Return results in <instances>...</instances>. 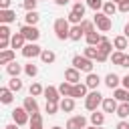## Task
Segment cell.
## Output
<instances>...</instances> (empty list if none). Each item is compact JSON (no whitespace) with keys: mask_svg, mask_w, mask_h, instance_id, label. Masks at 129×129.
<instances>
[{"mask_svg":"<svg viewBox=\"0 0 129 129\" xmlns=\"http://www.w3.org/2000/svg\"><path fill=\"white\" fill-rule=\"evenodd\" d=\"M54 32H56V38H58V40L69 38V34H71L69 20H67V18H56V20H54Z\"/></svg>","mask_w":129,"mask_h":129,"instance_id":"obj_1","label":"cell"},{"mask_svg":"<svg viewBox=\"0 0 129 129\" xmlns=\"http://www.w3.org/2000/svg\"><path fill=\"white\" fill-rule=\"evenodd\" d=\"M103 105V95L99 91H91L87 97H85V107L87 111H97V107Z\"/></svg>","mask_w":129,"mask_h":129,"instance_id":"obj_2","label":"cell"},{"mask_svg":"<svg viewBox=\"0 0 129 129\" xmlns=\"http://www.w3.org/2000/svg\"><path fill=\"white\" fill-rule=\"evenodd\" d=\"M73 67H75L77 71H85L87 75H89V73H93V60H91V58H87V56H81V54L73 56Z\"/></svg>","mask_w":129,"mask_h":129,"instance_id":"obj_3","label":"cell"},{"mask_svg":"<svg viewBox=\"0 0 129 129\" xmlns=\"http://www.w3.org/2000/svg\"><path fill=\"white\" fill-rule=\"evenodd\" d=\"M12 119H14L16 125H26V123H30V113L24 107H16L12 111Z\"/></svg>","mask_w":129,"mask_h":129,"instance_id":"obj_4","label":"cell"},{"mask_svg":"<svg viewBox=\"0 0 129 129\" xmlns=\"http://www.w3.org/2000/svg\"><path fill=\"white\" fill-rule=\"evenodd\" d=\"M20 32H22V36H24L28 42H36V40L40 38V30H38L36 26H28V24H24V26L20 28Z\"/></svg>","mask_w":129,"mask_h":129,"instance_id":"obj_5","label":"cell"},{"mask_svg":"<svg viewBox=\"0 0 129 129\" xmlns=\"http://www.w3.org/2000/svg\"><path fill=\"white\" fill-rule=\"evenodd\" d=\"M95 24H97V28H99L101 32H107V30H111V26H113V22H111V18H109L107 14H95Z\"/></svg>","mask_w":129,"mask_h":129,"instance_id":"obj_6","label":"cell"},{"mask_svg":"<svg viewBox=\"0 0 129 129\" xmlns=\"http://www.w3.org/2000/svg\"><path fill=\"white\" fill-rule=\"evenodd\" d=\"M42 54V48L36 44V42H28L24 48H22V56L24 58H34V56H40Z\"/></svg>","mask_w":129,"mask_h":129,"instance_id":"obj_7","label":"cell"},{"mask_svg":"<svg viewBox=\"0 0 129 129\" xmlns=\"http://www.w3.org/2000/svg\"><path fill=\"white\" fill-rule=\"evenodd\" d=\"M87 127V119L83 115H75L67 121V129H85Z\"/></svg>","mask_w":129,"mask_h":129,"instance_id":"obj_8","label":"cell"},{"mask_svg":"<svg viewBox=\"0 0 129 129\" xmlns=\"http://www.w3.org/2000/svg\"><path fill=\"white\" fill-rule=\"evenodd\" d=\"M64 81L71 83V85H77V83H81V73H79L75 67H71V69L64 71Z\"/></svg>","mask_w":129,"mask_h":129,"instance_id":"obj_9","label":"cell"},{"mask_svg":"<svg viewBox=\"0 0 129 129\" xmlns=\"http://www.w3.org/2000/svg\"><path fill=\"white\" fill-rule=\"evenodd\" d=\"M44 97H46V101H52V103H60L58 99H60V93H58V89L56 87H46L44 89Z\"/></svg>","mask_w":129,"mask_h":129,"instance_id":"obj_10","label":"cell"},{"mask_svg":"<svg viewBox=\"0 0 129 129\" xmlns=\"http://www.w3.org/2000/svg\"><path fill=\"white\" fill-rule=\"evenodd\" d=\"M117 99L115 97H107V99H103V111L105 113H117Z\"/></svg>","mask_w":129,"mask_h":129,"instance_id":"obj_11","label":"cell"},{"mask_svg":"<svg viewBox=\"0 0 129 129\" xmlns=\"http://www.w3.org/2000/svg\"><path fill=\"white\" fill-rule=\"evenodd\" d=\"M24 42H26V38L22 36V32H14L12 38H10V46H12V48H24V46H26Z\"/></svg>","mask_w":129,"mask_h":129,"instance_id":"obj_12","label":"cell"},{"mask_svg":"<svg viewBox=\"0 0 129 129\" xmlns=\"http://www.w3.org/2000/svg\"><path fill=\"white\" fill-rule=\"evenodd\" d=\"M30 115H34V113H38V103H36V99L34 97H26L24 99V105H22Z\"/></svg>","mask_w":129,"mask_h":129,"instance_id":"obj_13","label":"cell"},{"mask_svg":"<svg viewBox=\"0 0 129 129\" xmlns=\"http://www.w3.org/2000/svg\"><path fill=\"white\" fill-rule=\"evenodd\" d=\"M85 38H87V44L89 46H99L101 44V40H103V36L95 30V32H89V34H85Z\"/></svg>","mask_w":129,"mask_h":129,"instance_id":"obj_14","label":"cell"},{"mask_svg":"<svg viewBox=\"0 0 129 129\" xmlns=\"http://www.w3.org/2000/svg\"><path fill=\"white\" fill-rule=\"evenodd\" d=\"M113 46L117 48V50H125V48H129V42H127V36L125 34H121V36H115L113 38Z\"/></svg>","mask_w":129,"mask_h":129,"instance_id":"obj_15","label":"cell"},{"mask_svg":"<svg viewBox=\"0 0 129 129\" xmlns=\"http://www.w3.org/2000/svg\"><path fill=\"white\" fill-rule=\"evenodd\" d=\"M99 83H101V79H99V75H97V73H89V75H87V81H85V85H87L89 89L97 91Z\"/></svg>","mask_w":129,"mask_h":129,"instance_id":"obj_16","label":"cell"},{"mask_svg":"<svg viewBox=\"0 0 129 129\" xmlns=\"http://www.w3.org/2000/svg\"><path fill=\"white\" fill-rule=\"evenodd\" d=\"M58 107H60V111H64V113H71V111L75 109V99H73V97H64V99H60Z\"/></svg>","mask_w":129,"mask_h":129,"instance_id":"obj_17","label":"cell"},{"mask_svg":"<svg viewBox=\"0 0 129 129\" xmlns=\"http://www.w3.org/2000/svg\"><path fill=\"white\" fill-rule=\"evenodd\" d=\"M14 20H16V12H12V10H0V22L2 24H10Z\"/></svg>","mask_w":129,"mask_h":129,"instance_id":"obj_18","label":"cell"},{"mask_svg":"<svg viewBox=\"0 0 129 129\" xmlns=\"http://www.w3.org/2000/svg\"><path fill=\"white\" fill-rule=\"evenodd\" d=\"M119 83H121V79H119L115 73H109V75L105 77V85H107L109 89H119Z\"/></svg>","mask_w":129,"mask_h":129,"instance_id":"obj_19","label":"cell"},{"mask_svg":"<svg viewBox=\"0 0 129 129\" xmlns=\"http://www.w3.org/2000/svg\"><path fill=\"white\" fill-rule=\"evenodd\" d=\"M87 85H83V83H77L75 87H73V99H79V97H87Z\"/></svg>","mask_w":129,"mask_h":129,"instance_id":"obj_20","label":"cell"},{"mask_svg":"<svg viewBox=\"0 0 129 129\" xmlns=\"http://www.w3.org/2000/svg\"><path fill=\"white\" fill-rule=\"evenodd\" d=\"M40 20V16H38V12L36 10H32V12H26V16H24V24H28V26H36V22Z\"/></svg>","mask_w":129,"mask_h":129,"instance_id":"obj_21","label":"cell"},{"mask_svg":"<svg viewBox=\"0 0 129 129\" xmlns=\"http://www.w3.org/2000/svg\"><path fill=\"white\" fill-rule=\"evenodd\" d=\"M6 73H8L10 77H18V75L22 73V67H20L16 60H12L10 64H6Z\"/></svg>","mask_w":129,"mask_h":129,"instance_id":"obj_22","label":"cell"},{"mask_svg":"<svg viewBox=\"0 0 129 129\" xmlns=\"http://www.w3.org/2000/svg\"><path fill=\"white\" fill-rule=\"evenodd\" d=\"M12 99H14L12 91H10L8 87H2V89H0V101H2L4 105H8V103H12Z\"/></svg>","mask_w":129,"mask_h":129,"instance_id":"obj_23","label":"cell"},{"mask_svg":"<svg viewBox=\"0 0 129 129\" xmlns=\"http://www.w3.org/2000/svg\"><path fill=\"white\" fill-rule=\"evenodd\" d=\"M113 97L121 103H129V91L127 89H115L113 91Z\"/></svg>","mask_w":129,"mask_h":129,"instance_id":"obj_24","label":"cell"},{"mask_svg":"<svg viewBox=\"0 0 129 129\" xmlns=\"http://www.w3.org/2000/svg\"><path fill=\"white\" fill-rule=\"evenodd\" d=\"M30 129H44L42 127V115L40 113H34V115H30Z\"/></svg>","mask_w":129,"mask_h":129,"instance_id":"obj_25","label":"cell"},{"mask_svg":"<svg viewBox=\"0 0 129 129\" xmlns=\"http://www.w3.org/2000/svg\"><path fill=\"white\" fill-rule=\"evenodd\" d=\"M12 60H14V50L8 48V50H2L0 52V64H10Z\"/></svg>","mask_w":129,"mask_h":129,"instance_id":"obj_26","label":"cell"},{"mask_svg":"<svg viewBox=\"0 0 129 129\" xmlns=\"http://www.w3.org/2000/svg\"><path fill=\"white\" fill-rule=\"evenodd\" d=\"M73 87H75V85H71V83L64 81V83L58 85V93H60L62 97H73Z\"/></svg>","mask_w":129,"mask_h":129,"instance_id":"obj_27","label":"cell"},{"mask_svg":"<svg viewBox=\"0 0 129 129\" xmlns=\"http://www.w3.org/2000/svg\"><path fill=\"white\" fill-rule=\"evenodd\" d=\"M91 123H93V127H101L105 123V115L99 113V111H93L91 113Z\"/></svg>","mask_w":129,"mask_h":129,"instance_id":"obj_28","label":"cell"},{"mask_svg":"<svg viewBox=\"0 0 129 129\" xmlns=\"http://www.w3.org/2000/svg\"><path fill=\"white\" fill-rule=\"evenodd\" d=\"M117 10H119V6H117L115 2H111V0L103 4V14H107V16H113V14L117 12Z\"/></svg>","mask_w":129,"mask_h":129,"instance_id":"obj_29","label":"cell"},{"mask_svg":"<svg viewBox=\"0 0 129 129\" xmlns=\"http://www.w3.org/2000/svg\"><path fill=\"white\" fill-rule=\"evenodd\" d=\"M83 34H85V32H83L81 24H75V26H71V34H69V38H71V40H81Z\"/></svg>","mask_w":129,"mask_h":129,"instance_id":"obj_30","label":"cell"},{"mask_svg":"<svg viewBox=\"0 0 129 129\" xmlns=\"http://www.w3.org/2000/svg\"><path fill=\"white\" fill-rule=\"evenodd\" d=\"M97 48H99V52H103V54H107V56H109V52L113 50V44H111V40H109V38H103V40H101V44H99Z\"/></svg>","mask_w":129,"mask_h":129,"instance_id":"obj_31","label":"cell"},{"mask_svg":"<svg viewBox=\"0 0 129 129\" xmlns=\"http://www.w3.org/2000/svg\"><path fill=\"white\" fill-rule=\"evenodd\" d=\"M8 89H10L12 93H18V91H22V81H20L18 77H12V79L8 81Z\"/></svg>","mask_w":129,"mask_h":129,"instance_id":"obj_32","label":"cell"},{"mask_svg":"<svg viewBox=\"0 0 129 129\" xmlns=\"http://www.w3.org/2000/svg\"><path fill=\"white\" fill-rule=\"evenodd\" d=\"M123 60H125V54H123L121 50H115V52H111V62H113V64H117V67H123Z\"/></svg>","mask_w":129,"mask_h":129,"instance_id":"obj_33","label":"cell"},{"mask_svg":"<svg viewBox=\"0 0 129 129\" xmlns=\"http://www.w3.org/2000/svg\"><path fill=\"white\" fill-rule=\"evenodd\" d=\"M54 58H56V54L52 52V50H42V54H40V60L42 62H46V64H50V62H54Z\"/></svg>","mask_w":129,"mask_h":129,"instance_id":"obj_34","label":"cell"},{"mask_svg":"<svg viewBox=\"0 0 129 129\" xmlns=\"http://www.w3.org/2000/svg\"><path fill=\"white\" fill-rule=\"evenodd\" d=\"M97 54H99V48H97V46H87L83 56H87V58H91V60H97Z\"/></svg>","mask_w":129,"mask_h":129,"instance_id":"obj_35","label":"cell"},{"mask_svg":"<svg viewBox=\"0 0 129 129\" xmlns=\"http://www.w3.org/2000/svg\"><path fill=\"white\" fill-rule=\"evenodd\" d=\"M117 115H119L121 119L129 117V103H121V105L117 107Z\"/></svg>","mask_w":129,"mask_h":129,"instance_id":"obj_36","label":"cell"},{"mask_svg":"<svg viewBox=\"0 0 129 129\" xmlns=\"http://www.w3.org/2000/svg\"><path fill=\"white\" fill-rule=\"evenodd\" d=\"M81 28H83V32H85V34L95 32V22H91V20H83V22H81Z\"/></svg>","mask_w":129,"mask_h":129,"instance_id":"obj_37","label":"cell"},{"mask_svg":"<svg viewBox=\"0 0 129 129\" xmlns=\"http://www.w3.org/2000/svg\"><path fill=\"white\" fill-rule=\"evenodd\" d=\"M44 93V89L38 85V83H32L30 85V97H38V95H42Z\"/></svg>","mask_w":129,"mask_h":129,"instance_id":"obj_38","label":"cell"},{"mask_svg":"<svg viewBox=\"0 0 129 129\" xmlns=\"http://www.w3.org/2000/svg\"><path fill=\"white\" fill-rule=\"evenodd\" d=\"M71 12H75V14H79V16H85V4H83V2H75Z\"/></svg>","mask_w":129,"mask_h":129,"instance_id":"obj_39","label":"cell"},{"mask_svg":"<svg viewBox=\"0 0 129 129\" xmlns=\"http://www.w3.org/2000/svg\"><path fill=\"white\" fill-rule=\"evenodd\" d=\"M24 73H26L28 77H36V75H38V69H36V64H32V62H30V64H26V67H24Z\"/></svg>","mask_w":129,"mask_h":129,"instance_id":"obj_40","label":"cell"},{"mask_svg":"<svg viewBox=\"0 0 129 129\" xmlns=\"http://www.w3.org/2000/svg\"><path fill=\"white\" fill-rule=\"evenodd\" d=\"M60 107H58V103H52V101H46V113L48 115H54L56 111H58Z\"/></svg>","mask_w":129,"mask_h":129,"instance_id":"obj_41","label":"cell"},{"mask_svg":"<svg viewBox=\"0 0 129 129\" xmlns=\"http://www.w3.org/2000/svg\"><path fill=\"white\" fill-rule=\"evenodd\" d=\"M36 2H38V0H24L22 6H24L26 12H32V10H36Z\"/></svg>","mask_w":129,"mask_h":129,"instance_id":"obj_42","label":"cell"},{"mask_svg":"<svg viewBox=\"0 0 129 129\" xmlns=\"http://www.w3.org/2000/svg\"><path fill=\"white\" fill-rule=\"evenodd\" d=\"M103 4H105L103 0H87V6H89V8H93L95 12H97L99 8H103Z\"/></svg>","mask_w":129,"mask_h":129,"instance_id":"obj_43","label":"cell"},{"mask_svg":"<svg viewBox=\"0 0 129 129\" xmlns=\"http://www.w3.org/2000/svg\"><path fill=\"white\" fill-rule=\"evenodd\" d=\"M4 38H12L10 28H8L6 24H2V26H0V40H4Z\"/></svg>","mask_w":129,"mask_h":129,"instance_id":"obj_44","label":"cell"},{"mask_svg":"<svg viewBox=\"0 0 129 129\" xmlns=\"http://www.w3.org/2000/svg\"><path fill=\"white\" fill-rule=\"evenodd\" d=\"M10 6V0H0V10H8Z\"/></svg>","mask_w":129,"mask_h":129,"instance_id":"obj_45","label":"cell"},{"mask_svg":"<svg viewBox=\"0 0 129 129\" xmlns=\"http://www.w3.org/2000/svg\"><path fill=\"white\" fill-rule=\"evenodd\" d=\"M121 83H123V89H127V91H129V75H125V77L121 79Z\"/></svg>","mask_w":129,"mask_h":129,"instance_id":"obj_46","label":"cell"},{"mask_svg":"<svg viewBox=\"0 0 129 129\" xmlns=\"http://www.w3.org/2000/svg\"><path fill=\"white\" fill-rule=\"evenodd\" d=\"M119 10H121V12H129V2H123V4H119Z\"/></svg>","mask_w":129,"mask_h":129,"instance_id":"obj_47","label":"cell"},{"mask_svg":"<svg viewBox=\"0 0 129 129\" xmlns=\"http://www.w3.org/2000/svg\"><path fill=\"white\" fill-rule=\"evenodd\" d=\"M117 129H129V123L127 121H119L117 123Z\"/></svg>","mask_w":129,"mask_h":129,"instance_id":"obj_48","label":"cell"},{"mask_svg":"<svg viewBox=\"0 0 129 129\" xmlns=\"http://www.w3.org/2000/svg\"><path fill=\"white\" fill-rule=\"evenodd\" d=\"M105 60H107V54L99 52V54H97V62H105Z\"/></svg>","mask_w":129,"mask_h":129,"instance_id":"obj_49","label":"cell"},{"mask_svg":"<svg viewBox=\"0 0 129 129\" xmlns=\"http://www.w3.org/2000/svg\"><path fill=\"white\" fill-rule=\"evenodd\" d=\"M18 127H20V125H16V123H10V125H6L4 129H18Z\"/></svg>","mask_w":129,"mask_h":129,"instance_id":"obj_50","label":"cell"},{"mask_svg":"<svg viewBox=\"0 0 129 129\" xmlns=\"http://www.w3.org/2000/svg\"><path fill=\"white\" fill-rule=\"evenodd\" d=\"M123 67H129V54H125V60H123Z\"/></svg>","mask_w":129,"mask_h":129,"instance_id":"obj_51","label":"cell"},{"mask_svg":"<svg viewBox=\"0 0 129 129\" xmlns=\"http://www.w3.org/2000/svg\"><path fill=\"white\" fill-rule=\"evenodd\" d=\"M123 34H125V36H127V38H129V22H127V24H125V32H123Z\"/></svg>","mask_w":129,"mask_h":129,"instance_id":"obj_52","label":"cell"},{"mask_svg":"<svg viewBox=\"0 0 129 129\" xmlns=\"http://www.w3.org/2000/svg\"><path fill=\"white\" fill-rule=\"evenodd\" d=\"M54 2H56V4H58V6H64V4H67V2H69V0H54Z\"/></svg>","mask_w":129,"mask_h":129,"instance_id":"obj_53","label":"cell"},{"mask_svg":"<svg viewBox=\"0 0 129 129\" xmlns=\"http://www.w3.org/2000/svg\"><path fill=\"white\" fill-rule=\"evenodd\" d=\"M111 2H115V4L119 6V4H123V2H129V0H111Z\"/></svg>","mask_w":129,"mask_h":129,"instance_id":"obj_54","label":"cell"},{"mask_svg":"<svg viewBox=\"0 0 129 129\" xmlns=\"http://www.w3.org/2000/svg\"><path fill=\"white\" fill-rule=\"evenodd\" d=\"M50 129H62V127H58V125H54V127H50Z\"/></svg>","mask_w":129,"mask_h":129,"instance_id":"obj_55","label":"cell"},{"mask_svg":"<svg viewBox=\"0 0 129 129\" xmlns=\"http://www.w3.org/2000/svg\"><path fill=\"white\" fill-rule=\"evenodd\" d=\"M85 129H97V127H85Z\"/></svg>","mask_w":129,"mask_h":129,"instance_id":"obj_56","label":"cell"},{"mask_svg":"<svg viewBox=\"0 0 129 129\" xmlns=\"http://www.w3.org/2000/svg\"><path fill=\"white\" fill-rule=\"evenodd\" d=\"M75 2H81V0H75Z\"/></svg>","mask_w":129,"mask_h":129,"instance_id":"obj_57","label":"cell"},{"mask_svg":"<svg viewBox=\"0 0 129 129\" xmlns=\"http://www.w3.org/2000/svg\"><path fill=\"white\" fill-rule=\"evenodd\" d=\"M97 129H101V127H97Z\"/></svg>","mask_w":129,"mask_h":129,"instance_id":"obj_58","label":"cell"}]
</instances>
